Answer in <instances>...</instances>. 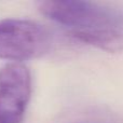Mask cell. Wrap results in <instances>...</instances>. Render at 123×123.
Segmentation results:
<instances>
[{
	"label": "cell",
	"instance_id": "obj_1",
	"mask_svg": "<svg viewBox=\"0 0 123 123\" xmlns=\"http://www.w3.org/2000/svg\"><path fill=\"white\" fill-rule=\"evenodd\" d=\"M39 10L50 19L68 26L71 31L103 29L123 30V11L108 4L90 1H42Z\"/></svg>",
	"mask_w": 123,
	"mask_h": 123
},
{
	"label": "cell",
	"instance_id": "obj_2",
	"mask_svg": "<svg viewBox=\"0 0 123 123\" xmlns=\"http://www.w3.org/2000/svg\"><path fill=\"white\" fill-rule=\"evenodd\" d=\"M52 36L42 25L27 19L0 21V58L21 62L48 53Z\"/></svg>",
	"mask_w": 123,
	"mask_h": 123
},
{
	"label": "cell",
	"instance_id": "obj_3",
	"mask_svg": "<svg viewBox=\"0 0 123 123\" xmlns=\"http://www.w3.org/2000/svg\"><path fill=\"white\" fill-rule=\"evenodd\" d=\"M31 93L28 69L9 63L0 69V123H21Z\"/></svg>",
	"mask_w": 123,
	"mask_h": 123
},
{
	"label": "cell",
	"instance_id": "obj_4",
	"mask_svg": "<svg viewBox=\"0 0 123 123\" xmlns=\"http://www.w3.org/2000/svg\"><path fill=\"white\" fill-rule=\"evenodd\" d=\"M77 40L91 44L107 52H119L123 50V30L103 29L93 31H70Z\"/></svg>",
	"mask_w": 123,
	"mask_h": 123
}]
</instances>
